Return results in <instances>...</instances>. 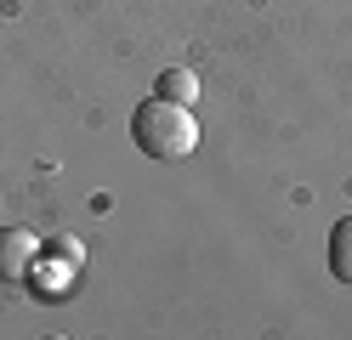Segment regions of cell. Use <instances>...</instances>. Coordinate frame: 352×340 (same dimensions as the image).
I'll return each mask as SVG.
<instances>
[{"instance_id": "6da1fadb", "label": "cell", "mask_w": 352, "mask_h": 340, "mask_svg": "<svg viewBox=\"0 0 352 340\" xmlns=\"http://www.w3.org/2000/svg\"><path fill=\"white\" fill-rule=\"evenodd\" d=\"M131 142H137L148 159H188L199 148V120H193V108L182 102H165V97H148L137 113H131Z\"/></svg>"}, {"instance_id": "8992f818", "label": "cell", "mask_w": 352, "mask_h": 340, "mask_svg": "<svg viewBox=\"0 0 352 340\" xmlns=\"http://www.w3.org/2000/svg\"><path fill=\"white\" fill-rule=\"evenodd\" d=\"M46 256H57V261H69V267H85V244L63 233V238H52V244H46Z\"/></svg>"}, {"instance_id": "7a4b0ae2", "label": "cell", "mask_w": 352, "mask_h": 340, "mask_svg": "<svg viewBox=\"0 0 352 340\" xmlns=\"http://www.w3.org/2000/svg\"><path fill=\"white\" fill-rule=\"evenodd\" d=\"M40 233H29V227H6L0 233V284H23L29 267L40 261Z\"/></svg>"}, {"instance_id": "5b68a950", "label": "cell", "mask_w": 352, "mask_h": 340, "mask_svg": "<svg viewBox=\"0 0 352 340\" xmlns=\"http://www.w3.org/2000/svg\"><path fill=\"white\" fill-rule=\"evenodd\" d=\"M153 97L193 108V102H199V74H193V68H165V74H160V91H153Z\"/></svg>"}, {"instance_id": "277c9868", "label": "cell", "mask_w": 352, "mask_h": 340, "mask_svg": "<svg viewBox=\"0 0 352 340\" xmlns=\"http://www.w3.org/2000/svg\"><path fill=\"white\" fill-rule=\"evenodd\" d=\"M329 272H336V284H352V216L329 227Z\"/></svg>"}, {"instance_id": "3957f363", "label": "cell", "mask_w": 352, "mask_h": 340, "mask_svg": "<svg viewBox=\"0 0 352 340\" xmlns=\"http://www.w3.org/2000/svg\"><path fill=\"white\" fill-rule=\"evenodd\" d=\"M74 272H80V267H69V261H57V256H46V249H40V261L29 267V289L46 295V301H63V295H69V284H74Z\"/></svg>"}]
</instances>
